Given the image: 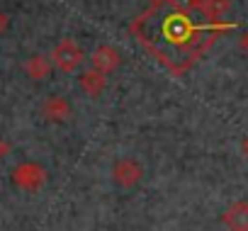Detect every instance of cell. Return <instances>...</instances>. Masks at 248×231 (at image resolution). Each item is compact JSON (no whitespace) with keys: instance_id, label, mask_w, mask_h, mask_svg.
I'll list each match as a JSON object with an SVG mask.
<instances>
[{"instance_id":"ba28073f","label":"cell","mask_w":248,"mask_h":231,"mask_svg":"<svg viewBox=\"0 0 248 231\" xmlns=\"http://www.w3.org/2000/svg\"><path fill=\"white\" fill-rule=\"evenodd\" d=\"M80 88H83L85 95L97 97V95H102V90L107 88V76L100 73V71H95V68H88L85 73H80Z\"/></svg>"},{"instance_id":"7c38bea8","label":"cell","mask_w":248,"mask_h":231,"mask_svg":"<svg viewBox=\"0 0 248 231\" xmlns=\"http://www.w3.org/2000/svg\"><path fill=\"white\" fill-rule=\"evenodd\" d=\"M8 25H10V20H8V15L0 10V34H3L5 30H8Z\"/></svg>"},{"instance_id":"30bf717a","label":"cell","mask_w":248,"mask_h":231,"mask_svg":"<svg viewBox=\"0 0 248 231\" xmlns=\"http://www.w3.org/2000/svg\"><path fill=\"white\" fill-rule=\"evenodd\" d=\"M229 10H231V0H202L200 5V13L204 15L207 22H219Z\"/></svg>"},{"instance_id":"9c48e42d","label":"cell","mask_w":248,"mask_h":231,"mask_svg":"<svg viewBox=\"0 0 248 231\" xmlns=\"http://www.w3.org/2000/svg\"><path fill=\"white\" fill-rule=\"evenodd\" d=\"M51 59H46L44 54H34V56H30L27 59V63H25V73L32 78V80H44V78H49V73H51Z\"/></svg>"},{"instance_id":"4fadbf2b","label":"cell","mask_w":248,"mask_h":231,"mask_svg":"<svg viewBox=\"0 0 248 231\" xmlns=\"http://www.w3.org/2000/svg\"><path fill=\"white\" fill-rule=\"evenodd\" d=\"M8 151H10V146H8V141L0 137V161H3L5 156H8Z\"/></svg>"},{"instance_id":"3957f363","label":"cell","mask_w":248,"mask_h":231,"mask_svg":"<svg viewBox=\"0 0 248 231\" xmlns=\"http://www.w3.org/2000/svg\"><path fill=\"white\" fill-rule=\"evenodd\" d=\"M13 183L27 192H34L39 190L44 183H46V170L39 166V163H20L15 170H13Z\"/></svg>"},{"instance_id":"5b68a950","label":"cell","mask_w":248,"mask_h":231,"mask_svg":"<svg viewBox=\"0 0 248 231\" xmlns=\"http://www.w3.org/2000/svg\"><path fill=\"white\" fill-rule=\"evenodd\" d=\"M119 63H122V56H119V51L114 49V46H109V44H100L93 54H90V68H95V71H100V73H112L114 68H119Z\"/></svg>"},{"instance_id":"8992f818","label":"cell","mask_w":248,"mask_h":231,"mask_svg":"<svg viewBox=\"0 0 248 231\" xmlns=\"http://www.w3.org/2000/svg\"><path fill=\"white\" fill-rule=\"evenodd\" d=\"M42 114H44V120H49V122H66V120L71 117V105H68L66 97L51 95V97L44 100Z\"/></svg>"},{"instance_id":"52a82bcc","label":"cell","mask_w":248,"mask_h":231,"mask_svg":"<svg viewBox=\"0 0 248 231\" xmlns=\"http://www.w3.org/2000/svg\"><path fill=\"white\" fill-rule=\"evenodd\" d=\"M224 224L231 231H248V202H233L224 212Z\"/></svg>"},{"instance_id":"9a60e30c","label":"cell","mask_w":248,"mask_h":231,"mask_svg":"<svg viewBox=\"0 0 248 231\" xmlns=\"http://www.w3.org/2000/svg\"><path fill=\"white\" fill-rule=\"evenodd\" d=\"M241 46H243V51H246V54H248V32H246V37H243V39H241Z\"/></svg>"},{"instance_id":"277c9868","label":"cell","mask_w":248,"mask_h":231,"mask_svg":"<svg viewBox=\"0 0 248 231\" xmlns=\"http://www.w3.org/2000/svg\"><path fill=\"white\" fill-rule=\"evenodd\" d=\"M112 180L119 187H134L141 180V166L134 158H119L112 168Z\"/></svg>"},{"instance_id":"7a4b0ae2","label":"cell","mask_w":248,"mask_h":231,"mask_svg":"<svg viewBox=\"0 0 248 231\" xmlns=\"http://www.w3.org/2000/svg\"><path fill=\"white\" fill-rule=\"evenodd\" d=\"M83 59H85V54H83V49H80L73 39L59 42V44L54 46V51H51L54 66H56L59 71H63V73H73V71L83 63Z\"/></svg>"},{"instance_id":"6da1fadb","label":"cell","mask_w":248,"mask_h":231,"mask_svg":"<svg viewBox=\"0 0 248 231\" xmlns=\"http://www.w3.org/2000/svg\"><path fill=\"white\" fill-rule=\"evenodd\" d=\"M236 22H192V17L187 13H178L170 10L161 17L158 22V39L170 46L178 54V63L183 68V73H187L212 46L214 42L224 34L236 30Z\"/></svg>"},{"instance_id":"8fae6325","label":"cell","mask_w":248,"mask_h":231,"mask_svg":"<svg viewBox=\"0 0 248 231\" xmlns=\"http://www.w3.org/2000/svg\"><path fill=\"white\" fill-rule=\"evenodd\" d=\"M163 3L170 8V10H178V13H192V10H200L202 0H163Z\"/></svg>"},{"instance_id":"2e32d148","label":"cell","mask_w":248,"mask_h":231,"mask_svg":"<svg viewBox=\"0 0 248 231\" xmlns=\"http://www.w3.org/2000/svg\"><path fill=\"white\" fill-rule=\"evenodd\" d=\"M151 3H154V0H151Z\"/></svg>"},{"instance_id":"5bb4252c","label":"cell","mask_w":248,"mask_h":231,"mask_svg":"<svg viewBox=\"0 0 248 231\" xmlns=\"http://www.w3.org/2000/svg\"><path fill=\"white\" fill-rule=\"evenodd\" d=\"M241 156L248 161V137H243V141H241Z\"/></svg>"}]
</instances>
